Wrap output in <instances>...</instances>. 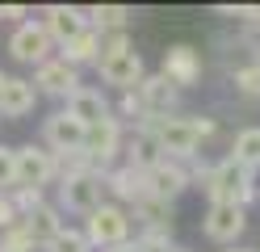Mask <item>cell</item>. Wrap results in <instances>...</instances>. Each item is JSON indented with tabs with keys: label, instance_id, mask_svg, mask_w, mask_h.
I'll return each instance as SVG.
<instances>
[{
	"label": "cell",
	"instance_id": "cell-26",
	"mask_svg": "<svg viewBox=\"0 0 260 252\" xmlns=\"http://www.w3.org/2000/svg\"><path fill=\"white\" fill-rule=\"evenodd\" d=\"M126 50H135V46H130V34H126V30H105V34H101V59L126 55Z\"/></svg>",
	"mask_w": 260,
	"mask_h": 252
},
{
	"label": "cell",
	"instance_id": "cell-5",
	"mask_svg": "<svg viewBox=\"0 0 260 252\" xmlns=\"http://www.w3.org/2000/svg\"><path fill=\"white\" fill-rule=\"evenodd\" d=\"M55 181V156L46 147H13V185L21 189H42V185Z\"/></svg>",
	"mask_w": 260,
	"mask_h": 252
},
{
	"label": "cell",
	"instance_id": "cell-13",
	"mask_svg": "<svg viewBox=\"0 0 260 252\" xmlns=\"http://www.w3.org/2000/svg\"><path fill=\"white\" fill-rule=\"evenodd\" d=\"M96 72H101L105 84H113V89H122V93L139 89V80L147 76L139 50H126V55H113V59H96Z\"/></svg>",
	"mask_w": 260,
	"mask_h": 252
},
{
	"label": "cell",
	"instance_id": "cell-4",
	"mask_svg": "<svg viewBox=\"0 0 260 252\" xmlns=\"http://www.w3.org/2000/svg\"><path fill=\"white\" fill-rule=\"evenodd\" d=\"M88 156L92 164V173H109L113 168V156L122 151V122L118 118H105V122H96V126H84V147H80Z\"/></svg>",
	"mask_w": 260,
	"mask_h": 252
},
{
	"label": "cell",
	"instance_id": "cell-36",
	"mask_svg": "<svg viewBox=\"0 0 260 252\" xmlns=\"http://www.w3.org/2000/svg\"><path fill=\"white\" fill-rule=\"evenodd\" d=\"M235 252H252V248H235Z\"/></svg>",
	"mask_w": 260,
	"mask_h": 252
},
{
	"label": "cell",
	"instance_id": "cell-22",
	"mask_svg": "<svg viewBox=\"0 0 260 252\" xmlns=\"http://www.w3.org/2000/svg\"><path fill=\"white\" fill-rule=\"evenodd\" d=\"M59 59H68L72 67H80V63H96V59H101V30L84 25L72 42H63V55H59Z\"/></svg>",
	"mask_w": 260,
	"mask_h": 252
},
{
	"label": "cell",
	"instance_id": "cell-11",
	"mask_svg": "<svg viewBox=\"0 0 260 252\" xmlns=\"http://www.w3.org/2000/svg\"><path fill=\"white\" fill-rule=\"evenodd\" d=\"M42 143H46V151H51V156L80 151V147H84V126H80L68 109H59V114H51V118L42 122Z\"/></svg>",
	"mask_w": 260,
	"mask_h": 252
},
{
	"label": "cell",
	"instance_id": "cell-30",
	"mask_svg": "<svg viewBox=\"0 0 260 252\" xmlns=\"http://www.w3.org/2000/svg\"><path fill=\"white\" fill-rule=\"evenodd\" d=\"M13 189V147L0 143V193Z\"/></svg>",
	"mask_w": 260,
	"mask_h": 252
},
{
	"label": "cell",
	"instance_id": "cell-10",
	"mask_svg": "<svg viewBox=\"0 0 260 252\" xmlns=\"http://www.w3.org/2000/svg\"><path fill=\"white\" fill-rule=\"evenodd\" d=\"M159 76H164L176 93L193 89V84L202 80V55L193 46H168L164 50V63H159Z\"/></svg>",
	"mask_w": 260,
	"mask_h": 252
},
{
	"label": "cell",
	"instance_id": "cell-19",
	"mask_svg": "<svg viewBox=\"0 0 260 252\" xmlns=\"http://www.w3.org/2000/svg\"><path fill=\"white\" fill-rule=\"evenodd\" d=\"M159 160H164V151H159V143L151 139L147 126H135L126 139V164L135 168V173H147V168H155Z\"/></svg>",
	"mask_w": 260,
	"mask_h": 252
},
{
	"label": "cell",
	"instance_id": "cell-9",
	"mask_svg": "<svg viewBox=\"0 0 260 252\" xmlns=\"http://www.w3.org/2000/svg\"><path fill=\"white\" fill-rule=\"evenodd\" d=\"M34 93H51V97H72L76 89H80V67H72L68 59H46V63H38L34 67Z\"/></svg>",
	"mask_w": 260,
	"mask_h": 252
},
{
	"label": "cell",
	"instance_id": "cell-23",
	"mask_svg": "<svg viewBox=\"0 0 260 252\" xmlns=\"http://www.w3.org/2000/svg\"><path fill=\"white\" fill-rule=\"evenodd\" d=\"M231 160H239L243 168H260V126H248V130H239L235 134V143H231Z\"/></svg>",
	"mask_w": 260,
	"mask_h": 252
},
{
	"label": "cell",
	"instance_id": "cell-16",
	"mask_svg": "<svg viewBox=\"0 0 260 252\" xmlns=\"http://www.w3.org/2000/svg\"><path fill=\"white\" fill-rule=\"evenodd\" d=\"M101 181H105V193H113V198H118V206H135V202L147 193V185H143V173H135L130 164L109 168Z\"/></svg>",
	"mask_w": 260,
	"mask_h": 252
},
{
	"label": "cell",
	"instance_id": "cell-20",
	"mask_svg": "<svg viewBox=\"0 0 260 252\" xmlns=\"http://www.w3.org/2000/svg\"><path fill=\"white\" fill-rule=\"evenodd\" d=\"M34 101H38L34 84L21 80V76H9L5 89H0V114L5 118H25L29 109H34Z\"/></svg>",
	"mask_w": 260,
	"mask_h": 252
},
{
	"label": "cell",
	"instance_id": "cell-2",
	"mask_svg": "<svg viewBox=\"0 0 260 252\" xmlns=\"http://www.w3.org/2000/svg\"><path fill=\"white\" fill-rule=\"evenodd\" d=\"M151 130V139L159 143V151H164V160H176V164H189L193 156H198V130H193L189 118H147L143 122Z\"/></svg>",
	"mask_w": 260,
	"mask_h": 252
},
{
	"label": "cell",
	"instance_id": "cell-3",
	"mask_svg": "<svg viewBox=\"0 0 260 252\" xmlns=\"http://www.w3.org/2000/svg\"><path fill=\"white\" fill-rule=\"evenodd\" d=\"M84 240L88 248H118L130 240V214L126 206H118V202H101L92 214H84Z\"/></svg>",
	"mask_w": 260,
	"mask_h": 252
},
{
	"label": "cell",
	"instance_id": "cell-15",
	"mask_svg": "<svg viewBox=\"0 0 260 252\" xmlns=\"http://www.w3.org/2000/svg\"><path fill=\"white\" fill-rule=\"evenodd\" d=\"M68 114L76 118L80 126H96V122H105V118H113L105 93H101V89H84V84L68 97Z\"/></svg>",
	"mask_w": 260,
	"mask_h": 252
},
{
	"label": "cell",
	"instance_id": "cell-18",
	"mask_svg": "<svg viewBox=\"0 0 260 252\" xmlns=\"http://www.w3.org/2000/svg\"><path fill=\"white\" fill-rule=\"evenodd\" d=\"M42 30L51 34L55 46H63V42H72L76 34L84 30V17H80V9H72V5H51L42 13Z\"/></svg>",
	"mask_w": 260,
	"mask_h": 252
},
{
	"label": "cell",
	"instance_id": "cell-21",
	"mask_svg": "<svg viewBox=\"0 0 260 252\" xmlns=\"http://www.w3.org/2000/svg\"><path fill=\"white\" fill-rule=\"evenodd\" d=\"M126 214H135L143 231H168V227H172V202H159V198H151V193H143Z\"/></svg>",
	"mask_w": 260,
	"mask_h": 252
},
{
	"label": "cell",
	"instance_id": "cell-14",
	"mask_svg": "<svg viewBox=\"0 0 260 252\" xmlns=\"http://www.w3.org/2000/svg\"><path fill=\"white\" fill-rule=\"evenodd\" d=\"M135 93H139L143 114H147V118H172L176 114V101H181V93H176L164 76H143Z\"/></svg>",
	"mask_w": 260,
	"mask_h": 252
},
{
	"label": "cell",
	"instance_id": "cell-25",
	"mask_svg": "<svg viewBox=\"0 0 260 252\" xmlns=\"http://www.w3.org/2000/svg\"><path fill=\"white\" fill-rule=\"evenodd\" d=\"M0 252H38V244L29 240V231L21 223H13L9 231H0Z\"/></svg>",
	"mask_w": 260,
	"mask_h": 252
},
{
	"label": "cell",
	"instance_id": "cell-27",
	"mask_svg": "<svg viewBox=\"0 0 260 252\" xmlns=\"http://www.w3.org/2000/svg\"><path fill=\"white\" fill-rule=\"evenodd\" d=\"M235 89H239L243 97H260V63L239 67V72H235Z\"/></svg>",
	"mask_w": 260,
	"mask_h": 252
},
{
	"label": "cell",
	"instance_id": "cell-33",
	"mask_svg": "<svg viewBox=\"0 0 260 252\" xmlns=\"http://www.w3.org/2000/svg\"><path fill=\"white\" fill-rule=\"evenodd\" d=\"M105 252H139V244H135V240H126V244H118V248H105Z\"/></svg>",
	"mask_w": 260,
	"mask_h": 252
},
{
	"label": "cell",
	"instance_id": "cell-17",
	"mask_svg": "<svg viewBox=\"0 0 260 252\" xmlns=\"http://www.w3.org/2000/svg\"><path fill=\"white\" fill-rule=\"evenodd\" d=\"M21 227L29 231V240H34L38 248H46V244H51V240H55V235H59L63 227H68V223L59 218V206L42 202V206H34L29 214H21Z\"/></svg>",
	"mask_w": 260,
	"mask_h": 252
},
{
	"label": "cell",
	"instance_id": "cell-31",
	"mask_svg": "<svg viewBox=\"0 0 260 252\" xmlns=\"http://www.w3.org/2000/svg\"><path fill=\"white\" fill-rule=\"evenodd\" d=\"M13 223H21V218H17V210H13L9 193H0V231H9Z\"/></svg>",
	"mask_w": 260,
	"mask_h": 252
},
{
	"label": "cell",
	"instance_id": "cell-12",
	"mask_svg": "<svg viewBox=\"0 0 260 252\" xmlns=\"http://www.w3.org/2000/svg\"><path fill=\"white\" fill-rule=\"evenodd\" d=\"M143 185H147L151 198L172 202V198H181V193L189 189V168L176 164V160H159L155 168H147V173H143Z\"/></svg>",
	"mask_w": 260,
	"mask_h": 252
},
{
	"label": "cell",
	"instance_id": "cell-24",
	"mask_svg": "<svg viewBox=\"0 0 260 252\" xmlns=\"http://www.w3.org/2000/svg\"><path fill=\"white\" fill-rule=\"evenodd\" d=\"M42 252H92V248H88V240H84V231L63 227V231H59V235H55V240L46 244Z\"/></svg>",
	"mask_w": 260,
	"mask_h": 252
},
{
	"label": "cell",
	"instance_id": "cell-7",
	"mask_svg": "<svg viewBox=\"0 0 260 252\" xmlns=\"http://www.w3.org/2000/svg\"><path fill=\"white\" fill-rule=\"evenodd\" d=\"M51 34L42 30V21H17V30H13V38H9V55L17 59V63H46L51 59Z\"/></svg>",
	"mask_w": 260,
	"mask_h": 252
},
{
	"label": "cell",
	"instance_id": "cell-32",
	"mask_svg": "<svg viewBox=\"0 0 260 252\" xmlns=\"http://www.w3.org/2000/svg\"><path fill=\"white\" fill-rule=\"evenodd\" d=\"M17 17H25L21 5H0V21H17Z\"/></svg>",
	"mask_w": 260,
	"mask_h": 252
},
{
	"label": "cell",
	"instance_id": "cell-35",
	"mask_svg": "<svg viewBox=\"0 0 260 252\" xmlns=\"http://www.w3.org/2000/svg\"><path fill=\"white\" fill-rule=\"evenodd\" d=\"M5 80H9V76H5V72H0V89H5Z\"/></svg>",
	"mask_w": 260,
	"mask_h": 252
},
{
	"label": "cell",
	"instance_id": "cell-29",
	"mask_svg": "<svg viewBox=\"0 0 260 252\" xmlns=\"http://www.w3.org/2000/svg\"><path fill=\"white\" fill-rule=\"evenodd\" d=\"M122 118H130L135 126H143L147 122V114H143V101H139V93L130 89V93H122Z\"/></svg>",
	"mask_w": 260,
	"mask_h": 252
},
{
	"label": "cell",
	"instance_id": "cell-8",
	"mask_svg": "<svg viewBox=\"0 0 260 252\" xmlns=\"http://www.w3.org/2000/svg\"><path fill=\"white\" fill-rule=\"evenodd\" d=\"M243 227H248V210L231 206V202H210V210L202 218L206 240H214V244H235L243 235Z\"/></svg>",
	"mask_w": 260,
	"mask_h": 252
},
{
	"label": "cell",
	"instance_id": "cell-28",
	"mask_svg": "<svg viewBox=\"0 0 260 252\" xmlns=\"http://www.w3.org/2000/svg\"><path fill=\"white\" fill-rule=\"evenodd\" d=\"M135 244L139 252H168V231H139Z\"/></svg>",
	"mask_w": 260,
	"mask_h": 252
},
{
	"label": "cell",
	"instance_id": "cell-34",
	"mask_svg": "<svg viewBox=\"0 0 260 252\" xmlns=\"http://www.w3.org/2000/svg\"><path fill=\"white\" fill-rule=\"evenodd\" d=\"M168 252H193V248H181V244H168Z\"/></svg>",
	"mask_w": 260,
	"mask_h": 252
},
{
	"label": "cell",
	"instance_id": "cell-1",
	"mask_svg": "<svg viewBox=\"0 0 260 252\" xmlns=\"http://www.w3.org/2000/svg\"><path fill=\"white\" fill-rule=\"evenodd\" d=\"M189 185L210 198V202H231V206H248L256 198V181H252V168H243L239 160H218V164H198L189 168Z\"/></svg>",
	"mask_w": 260,
	"mask_h": 252
},
{
	"label": "cell",
	"instance_id": "cell-6",
	"mask_svg": "<svg viewBox=\"0 0 260 252\" xmlns=\"http://www.w3.org/2000/svg\"><path fill=\"white\" fill-rule=\"evenodd\" d=\"M101 202H105V181H101V173H80V177L59 181V206H63V210L92 214Z\"/></svg>",
	"mask_w": 260,
	"mask_h": 252
}]
</instances>
